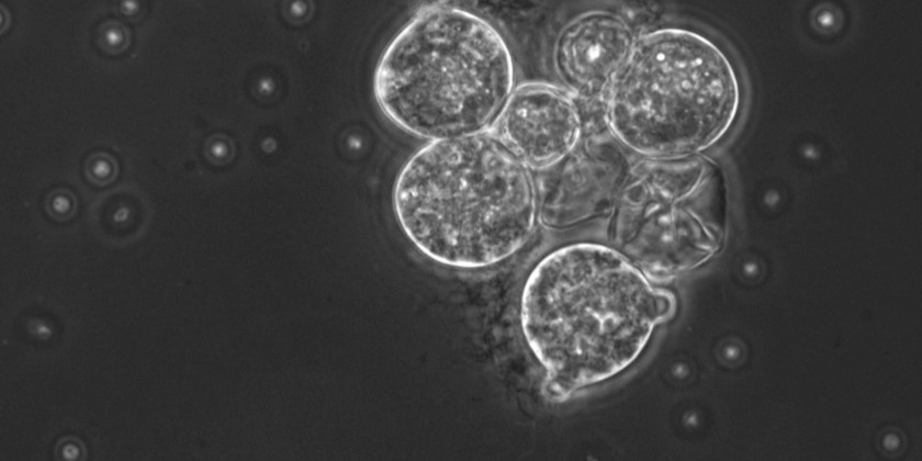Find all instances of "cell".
Listing matches in <instances>:
<instances>
[{
    "label": "cell",
    "mask_w": 922,
    "mask_h": 461,
    "mask_svg": "<svg viewBox=\"0 0 922 461\" xmlns=\"http://www.w3.org/2000/svg\"><path fill=\"white\" fill-rule=\"evenodd\" d=\"M674 311L673 294L616 248L582 241L550 251L519 303L524 340L544 370L543 396L564 402L623 371Z\"/></svg>",
    "instance_id": "cell-1"
},
{
    "label": "cell",
    "mask_w": 922,
    "mask_h": 461,
    "mask_svg": "<svg viewBox=\"0 0 922 461\" xmlns=\"http://www.w3.org/2000/svg\"><path fill=\"white\" fill-rule=\"evenodd\" d=\"M392 205L423 256L466 271L513 257L538 220L533 171L492 132L421 146L401 168Z\"/></svg>",
    "instance_id": "cell-2"
},
{
    "label": "cell",
    "mask_w": 922,
    "mask_h": 461,
    "mask_svg": "<svg viewBox=\"0 0 922 461\" xmlns=\"http://www.w3.org/2000/svg\"><path fill=\"white\" fill-rule=\"evenodd\" d=\"M515 78L513 54L488 20L436 3L418 10L386 45L373 93L390 122L431 142L490 132Z\"/></svg>",
    "instance_id": "cell-3"
},
{
    "label": "cell",
    "mask_w": 922,
    "mask_h": 461,
    "mask_svg": "<svg viewBox=\"0 0 922 461\" xmlns=\"http://www.w3.org/2000/svg\"><path fill=\"white\" fill-rule=\"evenodd\" d=\"M737 70L712 40L683 27L637 37L605 97L617 143L645 159L700 155L732 127L741 105Z\"/></svg>",
    "instance_id": "cell-4"
},
{
    "label": "cell",
    "mask_w": 922,
    "mask_h": 461,
    "mask_svg": "<svg viewBox=\"0 0 922 461\" xmlns=\"http://www.w3.org/2000/svg\"><path fill=\"white\" fill-rule=\"evenodd\" d=\"M728 206L724 175L697 155L645 159L629 168L611 206L616 249L637 266L676 272L720 247Z\"/></svg>",
    "instance_id": "cell-5"
},
{
    "label": "cell",
    "mask_w": 922,
    "mask_h": 461,
    "mask_svg": "<svg viewBox=\"0 0 922 461\" xmlns=\"http://www.w3.org/2000/svg\"><path fill=\"white\" fill-rule=\"evenodd\" d=\"M490 132L538 172L577 148L584 117L578 102L562 87L525 82L515 87Z\"/></svg>",
    "instance_id": "cell-6"
},
{
    "label": "cell",
    "mask_w": 922,
    "mask_h": 461,
    "mask_svg": "<svg viewBox=\"0 0 922 461\" xmlns=\"http://www.w3.org/2000/svg\"><path fill=\"white\" fill-rule=\"evenodd\" d=\"M627 170L620 154L607 144L584 137L563 160L538 171V220L563 229L612 206Z\"/></svg>",
    "instance_id": "cell-7"
},
{
    "label": "cell",
    "mask_w": 922,
    "mask_h": 461,
    "mask_svg": "<svg viewBox=\"0 0 922 461\" xmlns=\"http://www.w3.org/2000/svg\"><path fill=\"white\" fill-rule=\"evenodd\" d=\"M637 37L632 25L610 11L592 10L569 21L552 52L562 88L577 102L605 99Z\"/></svg>",
    "instance_id": "cell-8"
},
{
    "label": "cell",
    "mask_w": 922,
    "mask_h": 461,
    "mask_svg": "<svg viewBox=\"0 0 922 461\" xmlns=\"http://www.w3.org/2000/svg\"><path fill=\"white\" fill-rule=\"evenodd\" d=\"M85 173L91 183L104 187L115 180L119 165L110 154L95 151L87 158Z\"/></svg>",
    "instance_id": "cell-9"
},
{
    "label": "cell",
    "mask_w": 922,
    "mask_h": 461,
    "mask_svg": "<svg viewBox=\"0 0 922 461\" xmlns=\"http://www.w3.org/2000/svg\"><path fill=\"white\" fill-rule=\"evenodd\" d=\"M128 29L119 21L103 22L98 29V45L110 55L123 53L130 45Z\"/></svg>",
    "instance_id": "cell-10"
},
{
    "label": "cell",
    "mask_w": 922,
    "mask_h": 461,
    "mask_svg": "<svg viewBox=\"0 0 922 461\" xmlns=\"http://www.w3.org/2000/svg\"><path fill=\"white\" fill-rule=\"evenodd\" d=\"M76 196L66 189H56L46 198V211L57 220L71 217L76 212Z\"/></svg>",
    "instance_id": "cell-11"
},
{
    "label": "cell",
    "mask_w": 922,
    "mask_h": 461,
    "mask_svg": "<svg viewBox=\"0 0 922 461\" xmlns=\"http://www.w3.org/2000/svg\"><path fill=\"white\" fill-rule=\"evenodd\" d=\"M121 13L125 16H134L139 12V4L137 1H122L120 3Z\"/></svg>",
    "instance_id": "cell-12"
}]
</instances>
